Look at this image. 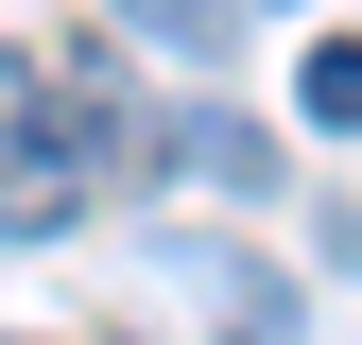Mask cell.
<instances>
[{
	"instance_id": "cell-1",
	"label": "cell",
	"mask_w": 362,
	"mask_h": 345,
	"mask_svg": "<svg viewBox=\"0 0 362 345\" xmlns=\"http://www.w3.org/2000/svg\"><path fill=\"white\" fill-rule=\"evenodd\" d=\"M86 225V121L35 86V52H0V242H69Z\"/></svg>"
},
{
	"instance_id": "cell-2",
	"label": "cell",
	"mask_w": 362,
	"mask_h": 345,
	"mask_svg": "<svg viewBox=\"0 0 362 345\" xmlns=\"http://www.w3.org/2000/svg\"><path fill=\"white\" fill-rule=\"evenodd\" d=\"M156 276L190 293V311H224V328H293V276L242 259V242H156Z\"/></svg>"
},
{
	"instance_id": "cell-3",
	"label": "cell",
	"mask_w": 362,
	"mask_h": 345,
	"mask_svg": "<svg viewBox=\"0 0 362 345\" xmlns=\"http://www.w3.org/2000/svg\"><path fill=\"white\" fill-rule=\"evenodd\" d=\"M156 172H207V190L259 207V190H276V139H259L242 104H190V121H156Z\"/></svg>"
},
{
	"instance_id": "cell-4",
	"label": "cell",
	"mask_w": 362,
	"mask_h": 345,
	"mask_svg": "<svg viewBox=\"0 0 362 345\" xmlns=\"http://www.w3.org/2000/svg\"><path fill=\"white\" fill-rule=\"evenodd\" d=\"M104 18H121V35H156V52H190V69H207L224 35H242V0H104Z\"/></svg>"
},
{
	"instance_id": "cell-5",
	"label": "cell",
	"mask_w": 362,
	"mask_h": 345,
	"mask_svg": "<svg viewBox=\"0 0 362 345\" xmlns=\"http://www.w3.org/2000/svg\"><path fill=\"white\" fill-rule=\"evenodd\" d=\"M310 121H328V139H362V35H328V52H310V86H293Z\"/></svg>"
}]
</instances>
